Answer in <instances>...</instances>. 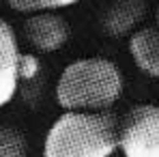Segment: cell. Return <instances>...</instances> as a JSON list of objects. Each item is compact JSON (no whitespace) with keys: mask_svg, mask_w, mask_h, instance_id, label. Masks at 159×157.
<instances>
[{"mask_svg":"<svg viewBox=\"0 0 159 157\" xmlns=\"http://www.w3.org/2000/svg\"><path fill=\"white\" fill-rule=\"evenodd\" d=\"M125 80L116 62L90 56L69 62L56 82V101L65 112H110Z\"/></svg>","mask_w":159,"mask_h":157,"instance_id":"6da1fadb","label":"cell"},{"mask_svg":"<svg viewBox=\"0 0 159 157\" xmlns=\"http://www.w3.org/2000/svg\"><path fill=\"white\" fill-rule=\"evenodd\" d=\"M118 151V116L110 112H65L43 140V157H112Z\"/></svg>","mask_w":159,"mask_h":157,"instance_id":"7a4b0ae2","label":"cell"},{"mask_svg":"<svg viewBox=\"0 0 159 157\" xmlns=\"http://www.w3.org/2000/svg\"><path fill=\"white\" fill-rule=\"evenodd\" d=\"M123 157H159V105L138 104L118 118Z\"/></svg>","mask_w":159,"mask_h":157,"instance_id":"3957f363","label":"cell"},{"mask_svg":"<svg viewBox=\"0 0 159 157\" xmlns=\"http://www.w3.org/2000/svg\"><path fill=\"white\" fill-rule=\"evenodd\" d=\"M22 30L28 45L41 54L58 52L71 35L67 20L58 13H32L26 17Z\"/></svg>","mask_w":159,"mask_h":157,"instance_id":"277c9868","label":"cell"},{"mask_svg":"<svg viewBox=\"0 0 159 157\" xmlns=\"http://www.w3.org/2000/svg\"><path fill=\"white\" fill-rule=\"evenodd\" d=\"M20 54L15 30L7 20L0 17V108H4L17 93Z\"/></svg>","mask_w":159,"mask_h":157,"instance_id":"5b68a950","label":"cell"},{"mask_svg":"<svg viewBox=\"0 0 159 157\" xmlns=\"http://www.w3.org/2000/svg\"><path fill=\"white\" fill-rule=\"evenodd\" d=\"M146 2L144 0H114L101 17V26L110 37H125L138 30L144 20Z\"/></svg>","mask_w":159,"mask_h":157,"instance_id":"8992f818","label":"cell"},{"mask_svg":"<svg viewBox=\"0 0 159 157\" xmlns=\"http://www.w3.org/2000/svg\"><path fill=\"white\" fill-rule=\"evenodd\" d=\"M129 54L142 73L159 78V28L146 26L135 30L129 37Z\"/></svg>","mask_w":159,"mask_h":157,"instance_id":"52a82bcc","label":"cell"},{"mask_svg":"<svg viewBox=\"0 0 159 157\" xmlns=\"http://www.w3.org/2000/svg\"><path fill=\"white\" fill-rule=\"evenodd\" d=\"M0 157H28L26 136L11 125H0Z\"/></svg>","mask_w":159,"mask_h":157,"instance_id":"ba28073f","label":"cell"},{"mask_svg":"<svg viewBox=\"0 0 159 157\" xmlns=\"http://www.w3.org/2000/svg\"><path fill=\"white\" fill-rule=\"evenodd\" d=\"M80 0H7V4L17 13H56L60 9L73 7Z\"/></svg>","mask_w":159,"mask_h":157,"instance_id":"9c48e42d","label":"cell"},{"mask_svg":"<svg viewBox=\"0 0 159 157\" xmlns=\"http://www.w3.org/2000/svg\"><path fill=\"white\" fill-rule=\"evenodd\" d=\"M41 71V62L37 58V54H20V65H17V73L20 80H32L39 76Z\"/></svg>","mask_w":159,"mask_h":157,"instance_id":"30bf717a","label":"cell"},{"mask_svg":"<svg viewBox=\"0 0 159 157\" xmlns=\"http://www.w3.org/2000/svg\"><path fill=\"white\" fill-rule=\"evenodd\" d=\"M157 28H159V7H157Z\"/></svg>","mask_w":159,"mask_h":157,"instance_id":"8fae6325","label":"cell"}]
</instances>
